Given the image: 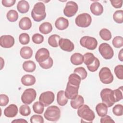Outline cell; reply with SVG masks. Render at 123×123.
I'll return each mask as SVG.
<instances>
[{"instance_id": "cb8c5ba5", "label": "cell", "mask_w": 123, "mask_h": 123, "mask_svg": "<svg viewBox=\"0 0 123 123\" xmlns=\"http://www.w3.org/2000/svg\"><path fill=\"white\" fill-rule=\"evenodd\" d=\"M20 54L23 59H29L32 56L33 50L29 47L25 46L21 49L20 50Z\"/></svg>"}, {"instance_id": "ab89813d", "label": "cell", "mask_w": 123, "mask_h": 123, "mask_svg": "<svg viewBox=\"0 0 123 123\" xmlns=\"http://www.w3.org/2000/svg\"><path fill=\"white\" fill-rule=\"evenodd\" d=\"M112 43L115 48H121L123 46V38L121 36H116L113 39Z\"/></svg>"}, {"instance_id": "7402d4cb", "label": "cell", "mask_w": 123, "mask_h": 123, "mask_svg": "<svg viewBox=\"0 0 123 123\" xmlns=\"http://www.w3.org/2000/svg\"><path fill=\"white\" fill-rule=\"evenodd\" d=\"M68 101V98L65 95V91L64 90L59 91L57 95V102L58 104L61 106L65 105Z\"/></svg>"}, {"instance_id": "484cf974", "label": "cell", "mask_w": 123, "mask_h": 123, "mask_svg": "<svg viewBox=\"0 0 123 123\" xmlns=\"http://www.w3.org/2000/svg\"><path fill=\"white\" fill-rule=\"evenodd\" d=\"M52 30V25L49 22H44L39 27V31L43 34H48Z\"/></svg>"}, {"instance_id": "d6986e66", "label": "cell", "mask_w": 123, "mask_h": 123, "mask_svg": "<svg viewBox=\"0 0 123 123\" xmlns=\"http://www.w3.org/2000/svg\"><path fill=\"white\" fill-rule=\"evenodd\" d=\"M31 26V21L28 17H23L19 22V27L23 30H29Z\"/></svg>"}, {"instance_id": "7dc6e473", "label": "cell", "mask_w": 123, "mask_h": 123, "mask_svg": "<svg viewBox=\"0 0 123 123\" xmlns=\"http://www.w3.org/2000/svg\"><path fill=\"white\" fill-rule=\"evenodd\" d=\"M9 99L8 97L5 94L0 95V106H5L9 103Z\"/></svg>"}, {"instance_id": "816d5d0a", "label": "cell", "mask_w": 123, "mask_h": 123, "mask_svg": "<svg viewBox=\"0 0 123 123\" xmlns=\"http://www.w3.org/2000/svg\"><path fill=\"white\" fill-rule=\"evenodd\" d=\"M12 123H27V121L25 119H17L16 120H13Z\"/></svg>"}, {"instance_id": "d590c367", "label": "cell", "mask_w": 123, "mask_h": 123, "mask_svg": "<svg viewBox=\"0 0 123 123\" xmlns=\"http://www.w3.org/2000/svg\"><path fill=\"white\" fill-rule=\"evenodd\" d=\"M74 73H75L79 75L82 80H84L86 78L87 75V73L86 69L83 67H79L76 68L74 71Z\"/></svg>"}, {"instance_id": "5bb4252c", "label": "cell", "mask_w": 123, "mask_h": 123, "mask_svg": "<svg viewBox=\"0 0 123 123\" xmlns=\"http://www.w3.org/2000/svg\"><path fill=\"white\" fill-rule=\"evenodd\" d=\"M49 57V52L46 48L39 49L35 54V59L38 63L47 60Z\"/></svg>"}, {"instance_id": "e575fe53", "label": "cell", "mask_w": 123, "mask_h": 123, "mask_svg": "<svg viewBox=\"0 0 123 123\" xmlns=\"http://www.w3.org/2000/svg\"><path fill=\"white\" fill-rule=\"evenodd\" d=\"M114 21L118 24H122L123 22V11L117 10L114 12L113 15Z\"/></svg>"}, {"instance_id": "8d00e7d4", "label": "cell", "mask_w": 123, "mask_h": 123, "mask_svg": "<svg viewBox=\"0 0 123 123\" xmlns=\"http://www.w3.org/2000/svg\"><path fill=\"white\" fill-rule=\"evenodd\" d=\"M123 86H121L120 87H119L118 88L113 90V95H114L115 102H117L122 100L123 98Z\"/></svg>"}, {"instance_id": "f5cc1de1", "label": "cell", "mask_w": 123, "mask_h": 123, "mask_svg": "<svg viewBox=\"0 0 123 123\" xmlns=\"http://www.w3.org/2000/svg\"><path fill=\"white\" fill-rule=\"evenodd\" d=\"M123 49H122L119 52L118 59L121 62L123 61Z\"/></svg>"}, {"instance_id": "681fc988", "label": "cell", "mask_w": 123, "mask_h": 123, "mask_svg": "<svg viewBox=\"0 0 123 123\" xmlns=\"http://www.w3.org/2000/svg\"><path fill=\"white\" fill-rule=\"evenodd\" d=\"M110 2L111 5L115 8H120L122 6V0H111Z\"/></svg>"}, {"instance_id": "8992f818", "label": "cell", "mask_w": 123, "mask_h": 123, "mask_svg": "<svg viewBox=\"0 0 123 123\" xmlns=\"http://www.w3.org/2000/svg\"><path fill=\"white\" fill-rule=\"evenodd\" d=\"M98 76L100 81L104 84H109L112 82L113 76L110 69L107 67H102L98 74Z\"/></svg>"}, {"instance_id": "ee69618b", "label": "cell", "mask_w": 123, "mask_h": 123, "mask_svg": "<svg viewBox=\"0 0 123 123\" xmlns=\"http://www.w3.org/2000/svg\"><path fill=\"white\" fill-rule=\"evenodd\" d=\"M32 39L33 42L34 43L39 44L42 43L44 41V37L43 35L38 34L36 33L33 35L32 37Z\"/></svg>"}, {"instance_id": "ffe728a7", "label": "cell", "mask_w": 123, "mask_h": 123, "mask_svg": "<svg viewBox=\"0 0 123 123\" xmlns=\"http://www.w3.org/2000/svg\"><path fill=\"white\" fill-rule=\"evenodd\" d=\"M36 81L35 77L31 74L24 75L21 78V83L25 86H32L35 84Z\"/></svg>"}, {"instance_id": "ac0fdd59", "label": "cell", "mask_w": 123, "mask_h": 123, "mask_svg": "<svg viewBox=\"0 0 123 123\" xmlns=\"http://www.w3.org/2000/svg\"><path fill=\"white\" fill-rule=\"evenodd\" d=\"M55 25L57 29L60 30H63L68 27L69 21L68 19L64 17H60L56 20Z\"/></svg>"}, {"instance_id": "d6a6232c", "label": "cell", "mask_w": 123, "mask_h": 123, "mask_svg": "<svg viewBox=\"0 0 123 123\" xmlns=\"http://www.w3.org/2000/svg\"><path fill=\"white\" fill-rule=\"evenodd\" d=\"M6 17L10 22H14L16 21L18 18V13L14 10H10L7 13Z\"/></svg>"}, {"instance_id": "277c9868", "label": "cell", "mask_w": 123, "mask_h": 123, "mask_svg": "<svg viewBox=\"0 0 123 123\" xmlns=\"http://www.w3.org/2000/svg\"><path fill=\"white\" fill-rule=\"evenodd\" d=\"M100 97L102 103L108 107H111L115 103L113 90L110 88H104L100 92Z\"/></svg>"}, {"instance_id": "f546056e", "label": "cell", "mask_w": 123, "mask_h": 123, "mask_svg": "<svg viewBox=\"0 0 123 123\" xmlns=\"http://www.w3.org/2000/svg\"><path fill=\"white\" fill-rule=\"evenodd\" d=\"M61 37L60 36L54 34L49 37L48 38V43L52 47L56 48L59 46V42Z\"/></svg>"}, {"instance_id": "7bdbcfd3", "label": "cell", "mask_w": 123, "mask_h": 123, "mask_svg": "<svg viewBox=\"0 0 123 123\" xmlns=\"http://www.w3.org/2000/svg\"><path fill=\"white\" fill-rule=\"evenodd\" d=\"M112 112L116 116H122L123 114V106L121 104L116 105L112 109Z\"/></svg>"}, {"instance_id": "f1b7e54d", "label": "cell", "mask_w": 123, "mask_h": 123, "mask_svg": "<svg viewBox=\"0 0 123 123\" xmlns=\"http://www.w3.org/2000/svg\"><path fill=\"white\" fill-rule=\"evenodd\" d=\"M81 80V77L77 74L73 73L69 75L68 82L72 85L79 86Z\"/></svg>"}, {"instance_id": "db71d44e", "label": "cell", "mask_w": 123, "mask_h": 123, "mask_svg": "<svg viewBox=\"0 0 123 123\" xmlns=\"http://www.w3.org/2000/svg\"><path fill=\"white\" fill-rule=\"evenodd\" d=\"M0 60H1V62H0V64H1V68H0V70H1L3 68V67L4 66V61L3 60V59L2 58V57H0Z\"/></svg>"}, {"instance_id": "2e32d148", "label": "cell", "mask_w": 123, "mask_h": 123, "mask_svg": "<svg viewBox=\"0 0 123 123\" xmlns=\"http://www.w3.org/2000/svg\"><path fill=\"white\" fill-rule=\"evenodd\" d=\"M18 109L17 106L14 104H12L6 107L4 110V115L8 118H12L16 116Z\"/></svg>"}, {"instance_id": "e0dca14e", "label": "cell", "mask_w": 123, "mask_h": 123, "mask_svg": "<svg viewBox=\"0 0 123 123\" xmlns=\"http://www.w3.org/2000/svg\"><path fill=\"white\" fill-rule=\"evenodd\" d=\"M90 9L92 13L96 16L101 15L103 12V6L98 1L92 3L90 5Z\"/></svg>"}, {"instance_id": "4316f807", "label": "cell", "mask_w": 123, "mask_h": 123, "mask_svg": "<svg viewBox=\"0 0 123 123\" xmlns=\"http://www.w3.org/2000/svg\"><path fill=\"white\" fill-rule=\"evenodd\" d=\"M96 111L99 116L102 117L107 114L108 107L103 103H99L97 105Z\"/></svg>"}, {"instance_id": "3957f363", "label": "cell", "mask_w": 123, "mask_h": 123, "mask_svg": "<svg viewBox=\"0 0 123 123\" xmlns=\"http://www.w3.org/2000/svg\"><path fill=\"white\" fill-rule=\"evenodd\" d=\"M44 116L48 121L56 122L59 120L61 116L60 109L56 106H50L46 109Z\"/></svg>"}, {"instance_id": "c3c4849f", "label": "cell", "mask_w": 123, "mask_h": 123, "mask_svg": "<svg viewBox=\"0 0 123 123\" xmlns=\"http://www.w3.org/2000/svg\"><path fill=\"white\" fill-rule=\"evenodd\" d=\"M16 2L15 0H2L1 1L3 6L6 7H10L13 6Z\"/></svg>"}, {"instance_id": "30bf717a", "label": "cell", "mask_w": 123, "mask_h": 123, "mask_svg": "<svg viewBox=\"0 0 123 123\" xmlns=\"http://www.w3.org/2000/svg\"><path fill=\"white\" fill-rule=\"evenodd\" d=\"M78 9V6L76 2L73 1H69L64 8L63 13L66 16L71 17L76 14Z\"/></svg>"}, {"instance_id": "4dcf8cb0", "label": "cell", "mask_w": 123, "mask_h": 123, "mask_svg": "<svg viewBox=\"0 0 123 123\" xmlns=\"http://www.w3.org/2000/svg\"><path fill=\"white\" fill-rule=\"evenodd\" d=\"M84 63L87 66L91 65L95 61L96 57H95L94 54L91 52H87L85 53L84 56Z\"/></svg>"}, {"instance_id": "4fadbf2b", "label": "cell", "mask_w": 123, "mask_h": 123, "mask_svg": "<svg viewBox=\"0 0 123 123\" xmlns=\"http://www.w3.org/2000/svg\"><path fill=\"white\" fill-rule=\"evenodd\" d=\"M14 44V38L11 35H3L0 37V46L4 48H10Z\"/></svg>"}, {"instance_id": "7a4b0ae2", "label": "cell", "mask_w": 123, "mask_h": 123, "mask_svg": "<svg viewBox=\"0 0 123 123\" xmlns=\"http://www.w3.org/2000/svg\"><path fill=\"white\" fill-rule=\"evenodd\" d=\"M77 114L79 117L86 121L87 122H92L95 118L94 111L86 104H83L78 108Z\"/></svg>"}, {"instance_id": "f6af8a7d", "label": "cell", "mask_w": 123, "mask_h": 123, "mask_svg": "<svg viewBox=\"0 0 123 123\" xmlns=\"http://www.w3.org/2000/svg\"><path fill=\"white\" fill-rule=\"evenodd\" d=\"M99 65H100L99 61L97 58H96L95 61L91 65L89 66H87L86 67L89 71L92 72H94L98 70V69L99 66Z\"/></svg>"}, {"instance_id": "836d02e7", "label": "cell", "mask_w": 123, "mask_h": 123, "mask_svg": "<svg viewBox=\"0 0 123 123\" xmlns=\"http://www.w3.org/2000/svg\"><path fill=\"white\" fill-rule=\"evenodd\" d=\"M34 111L37 114H42L44 110V105L40 101H36L33 105Z\"/></svg>"}, {"instance_id": "d4e9b609", "label": "cell", "mask_w": 123, "mask_h": 123, "mask_svg": "<svg viewBox=\"0 0 123 123\" xmlns=\"http://www.w3.org/2000/svg\"><path fill=\"white\" fill-rule=\"evenodd\" d=\"M84 103V98L81 95H77L75 98L71 99L70 101L71 106L74 109H78L80 106L83 105Z\"/></svg>"}, {"instance_id": "44dd1931", "label": "cell", "mask_w": 123, "mask_h": 123, "mask_svg": "<svg viewBox=\"0 0 123 123\" xmlns=\"http://www.w3.org/2000/svg\"><path fill=\"white\" fill-rule=\"evenodd\" d=\"M71 63L74 65H78L82 64L84 62L83 56L80 53H74L70 58Z\"/></svg>"}, {"instance_id": "7c38bea8", "label": "cell", "mask_w": 123, "mask_h": 123, "mask_svg": "<svg viewBox=\"0 0 123 123\" xmlns=\"http://www.w3.org/2000/svg\"><path fill=\"white\" fill-rule=\"evenodd\" d=\"M79 88V86L72 85L68 82L65 91L66 97L70 99L75 98L78 95Z\"/></svg>"}, {"instance_id": "f907efd6", "label": "cell", "mask_w": 123, "mask_h": 123, "mask_svg": "<svg viewBox=\"0 0 123 123\" xmlns=\"http://www.w3.org/2000/svg\"><path fill=\"white\" fill-rule=\"evenodd\" d=\"M101 123H114L115 122L112 120V119L109 115H105L104 116H102L100 119Z\"/></svg>"}, {"instance_id": "1f68e13d", "label": "cell", "mask_w": 123, "mask_h": 123, "mask_svg": "<svg viewBox=\"0 0 123 123\" xmlns=\"http://www.w3.org/2000/svg\"><path fill=\"white\" fill-rule=\"evenodd\" d=\"M100 37L104 40L108 41L111 38V34L110 31L107 28H102L99 33Z\"/></svg>"}, {"instance_id": "6da1fadb", "label": "cell", "mask_w": 123, "mask_h": 123, "mask_svg": "<svg viewBox=\"0 0 123 123\" xmlns=\"http://www.w3.org/2000/svg\"><path fill=\"white\" fill-rule=\"evenodd\" d=\"M45 5L42 2L36 3L31 11V16L36 22H40L46 17Z\"/></svg>"}, {"instance_id": "603a6c76", "label": "cell", "mask_w": 123, "mask_h": 123, "mask_svg": "<svg viewBox=\"0 0 123 123\" xmlns=\"http://www.w3.org/2000/svg\"><path fill=\"white\" fill-rule=\"evenodd\" d=\"M17 10L22 13H25L29 11V3L25 0L19 1L17 5Z\"/></svg>"}, {"instance_id": "60d3db41", "label": "cell", "mask_w": 123, "mask_h": 123, "mask_svg": "<svg viewBox=\"0 0 123 123\" xmlns=\"http://www.w3.org/2000/svg\"><path fill=\"white\" fill-rule=\"evenodd\" d=\"M19 42L22 45H26L30 41V37L28 34L23 33L21 34L19 37Z\"/></svg>"}, {"instance_id": "83f0119b", "label": "cell", "mask_w": 123, "mask_h": 123, "mask_svg": "<svg viewBox=\"0 0 123 123\" xmlns=\"http://www.w3.org/2000/svg\"><path fill=\"white\" fill-rule=\"evenodd\" d=\"M36 68L35 63L33 61H27L24 62L23 64V68L24 71L28 73L33 72Z\"/></svg>"}, {"instance_id": "bcb514c9", "label": "cell", "mask_w": 123, "mask_h": 123, "mask_svg": "<svg viewBox=\"0 0 123 123\" xmlns=\"http://www.w3.org/2000/svg\"><path fill=\"white\" fill-rule=\"evenodd\" d=\"M30 121L31 123H43L44 122L42 116L37 114L32 116L30 118Z\"/></svg>"}, {"instance_id": "52a82bcc", "label": "cell", "mask_w": 123, "mask_h": 123, "mask_svg": "<svg viewBox=\"0 0 123 123\" xmlns=\"http://www.w3.org/2000/svg\"><path fill=\"white\" fill-rule=\"evenodd\" d=\"M80 43L83 47L89 50L95 49L98 45L97 39L95 37L90 36H84L82 37L80 40Z\"/></svg>"}, {"instance_id": "74e56055", "label": "cell", "mask_w": 123, "mask_h": 123, "mask_svg": "<svg viewBox=\"0 0 123 123\" xmlns=\"http://www.w3.org/2000/svg\"><path fill=\"white\" fill-rule=\"evenodd\" d=\"M53 64V61L51 57H49L47 60L43 62L39 63L40 66L44 69H48L50 68Z\"/></svg>"}, {"instance_id": "b9f144b4", "label": "cell", "mask_w": 123, "mask_h": 123, "mask_svg": "<svg viewBox=\"0 0 123 123\" xmlns=\"http://www.w3.org/2000/svg\"><path fill=\"white\" fill-rule=\"evenodd\" d=\"M114 73L116 77L121 80L123 79V65L120 64L117 65L114 68Z\"/></svg>"}, {"instance_id": "9c48e42d", "label": "cell", "mask_w": 123, "mask_h": 123, "mask_svg": "<svg viewBox=\"0 0 123 123\" xmlns=\"http://www.w3.org/2000/svg\"><path fill=\"white\" fill-rule=\"evenodd\" d=\"M98 51L103 58L106 60L111 59L114 55V52L111 46L106 43H101L98 47Z\"/></svg>"}, {"instance_id": "9a60e30c", "label": "cell", "mask_w": 123, "mask_h": 123, "mask_svg": "<svg viewBox=\"0 0 123 123\" xmlns=\"http://www.w3.org/2000/svg\"><path fill=\"white\" fill-rule=\"evenodd\" d=\"M59 45L62 50L67 52H71L74 48V43L67 38H61L59 42Z\"/></svg>"}, {"instance_id": "f35d334b", "label": "cell", "mask_w": 123, "mask_h": 123, "mask_svg": "<svg viewBox=\"0 0 123 123\" xmlns=\"http://www.w3.org/2000/svg\"><path fill=\"white\" fill-rule=\"evenodd\" d=\"M19 113L24 116H27L31 113V109L27 104L22 105L19 108Z\"/></svg>"}, {"instance_id": "ba28073f", "label": "cell", "mask_w": 123, "mask_h": 123, "mask_svg": "<svg viewBox=\"0 0 123 123\" xmlns=\"http://www.w3.org/2000/svg\"><path fill=\"white\" fill-rule=\"evenodd\" d=\"M37 96L36 91L33 88L25 89L21 96V100L23 103L29 105L36 99Z\"/></svg>"}, {"instance_id": "8fae6325", "label": "cell", "mask_w": 123, "mask_h": 123, "mask_svg": "<svg viewBox=\"0 0 123 123\" xmlns=\"http://www.w3.org/2000/svg\"><path fill=\"white\" fill-rule=\"evenodd\" d=\"M54 94L50 91L42 93L39 98V100L45 107H47L51 104L54 100Z\"/></svg>"}, {"instance_id": "5b68a950", "label": "cell", "mask_w": 123, "mask_h": 123, "mask_svg": "<svg viewBox=\"0 0 123 123\" xmlns=\"http://www.w3.org/2000/svg\"><path fill=\"white\" fill-rule=\"evenodd\" d=\"M92 18L87 13H83L77 16L75 20V24L80 27H88L91 23Z\"/></svg>"}]
</instances>
